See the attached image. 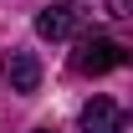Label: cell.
<instances>
[{"label": "cell", "instance_id": "cell-2", "mask_svg": "<svg viewBox=\"0 0 133 133\" xmlns=\"http://www.w3.org/2000/svg\"><path fill=\"white\" fill-rule=\"evenodd\" d=\"M123 128H128V118L113 97H92L82 108V133H123Z\"/></svg>", "mask_w": 133, "mask_h": 133}, {"label": "cell", "instance_id": "cell-3", "mask_svg": "<svg viewBox=\"0 0 133 133\" xmlns=\"http://www.w3.org/2000/svg\"><path fill=\"white\" fill-rule=\"evenodd\" d=\"M5 77H10V92H36V82H41V62H36L31 51H10Z\"/></svg>", "mask_w": 133, "mask_h": 133}, {"label": "cell", "instance_id": "cell-1", "mask_svg": "<svg viewBox=\"0 0 133 133\" xmlns=\"http://www.w3.org/2000/svg\"><path fill=\"white\" fill-rule=\"evenodd\" d=\"M128 62V51L118 46L113 36H102V31H87L77 36V51H72V72L77 77H102V72H113V66Z\"/></svg>", "mask_w": 133, "mask_h": 133}, {"label": "cell", "instance_id": "cell-4", "mask_svg": "<svg viewBox=\"0 0 133 133\" xmlns=\"http://www.w3.org/2000/svg\"><path fill=\"white\" fill-rule=\"evenodd\" d=\"M72 31H77V16H72L66 5H46V10L36 16V36H46V41H66Z\"/></svg>", "mask_w": 133, "mask_h": 133}, {"label": "cell", "instance_id": "cell-5", "mask_svg": "<svg viewBox=\"0 0 133 133\" xmlns=\"http://www.w3.org/2000/svg\"><path fill=\"white\" fill-rule=\"evenodd\" d=\"M108 16H113V21H128L133 16V0H108Z\"/></svg>", "mask_w": 133, "mask_h": 133}, {"label": "cell", "instance_id": "cell-6", "mask_svg": "<svg viewBox=\"0 0 133 133\" xmlns=\"http://www.w3.org/2000/svg\"><path fill=\"white\" fill-rule=\"evenodd\" d=\"M36 133H51V128H36Z\"/></svg>", "mask_w": 133, "mask_h": 133}]
</instances>
